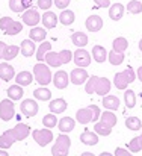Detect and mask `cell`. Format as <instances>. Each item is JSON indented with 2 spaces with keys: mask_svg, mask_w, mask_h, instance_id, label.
<instances>
[{
  "mask_svg": "<svg viewBox=\"0 0 142 156\" xmlns=\"http://www.w3.org/2000/svg\"><path fill=\"white\" fill-rule=\"evenodd\" d=\"M53 85L57 88V90H65L70 83V77H68V73L64 71V70H59L53 74V79H51Z\"/></svg>",
  "mask_w": 142,
  "mask_h": 156,
  "instance_id": "2e32d148",
  "label": "cell"
},
{
  "mask_svg": "<svg viewBox=\"0 0 142 156\" xmlns=\"http://www.w3.org/2000/svg\"><path fill=\"white\" fill-rule=\"evenodd\" d=\"M8 99H11L12 102H15V100H21L23 99V94H24V91H23V87H20V85H11L9 88H8Z\"/></svg>",
  "mask_w": 142,
  "mask_h": 156,
  "instance_id": "f546056e",
  "label": "cell"
},
{
  "mask_svg": "<svg viewBox=\"0 0 142 156\" xmlns=\"http://www.w3.org/2000/svg\"><path fill=\"white\" fill-rule=\"evenodd\" d=\"M46 37H47V30H46L44 27L35 26V27H32V29L29 30V38H30L33 43H43V41L46 40Z\"/></svg>",
  "mask_w": 142,
  "mask_h": 156,
  "instance_id": "7402d4cb",
  "label": "cell"
},
{
  "mask_svg": "<svg viewBox=\"0 0 142 156\" xmlns=\"http://www.w3.org/2000/svg\"><path fill=\"white\" fill-rule=\"evenodd\" d=\"M15 77V70L11 64L8 62H2L0 64V79L5 80V82H9Z\"/></svg>",
  "mask_w": 142,
  "mask_h": 156,
  "instance_id": "d6986e66",
  "label": "cell"
},
{
  "mask_svg": "<svg viewBox=\"0 0 142 156\" xmlns=\"http://www.w3.org/2000/svg\"><path fill=\"white\" fill-rule=\"evenodd\" d=\"M88 79H89V74H88V71H86L85 68L77 67V68L71 70V73H70V82H71V83H74V85L86 83V80H88Z\"/></svg>",
  "mask_w": 142,
  "mask_h": 156,
  "instance_id": "9a60e30c",
  "label": "cell"
},
{
  "mask_svg": "<svg viewBox=\"0 0 142 156\" xmlns=\"http://www.w3.org/2000/svg\"><path fill=\"white\" fill-rule=\"evenodd\" d=\"M71 147V140L67 133H61L56 138V143L51 147V155L53 156H68Z\"/></svg>",
  "mask_w": 142,
  "mask_h": 156,
  "instance_id": "ba28073f",
  "label": "cell"
},
{
  "mask_svg": "<svg viewBox=\"0 0 142 156\" xmlns=\"http://www.w3.org/2000/svg\"><path fill=\"white\" fill-rule=\"evenodd\" d=\"M29 135H30V126L29 124H24V123H18L15 127L8 129V130H5L0 135V149L8 150L14 143L23 141Z\"/></svg>",
  "mask_w": 142,
  "mask_h": 156,
  "instance_id": "6da1fadb",
  "label": "cell"
},
{
  "mask_svg": "<svg viewBox=\"0 0 142 156\" xmlns=\"http://www.w3.org/2000/svg\"><path fill=\"white\" fill-rule=\"evenodd\" d=\"M74 127H76V120L71 118V117H62V118L57 121V129H59L62 133H68V132H71Z\"/></svg>",
  "mask_w": 142,
  "mask_h": 156,
  "instance_id": "ffe728a7",
  "label": "cell"
},
{
  "mask_svg": "<svg viewBox=\"0 0 142 156\" xmlns=\"http://www.w3.org/2000/svg\"><path fill=\"white\" fill-rule=\"evenodd\" d=\"M92 59L98 64H103L107 59V50L103 46H94L92 47Z\"/></svg>",
  "mask_w": 142,
  "mask_h": 156,
  "instance_id": "1f68e13d",
  "label": "cell"
},
{
  "mask_svg": "<svg viewBox=\"0 0 142 156\" xmlns=\"http://www.w3.org/2000/svg\"><path fill=\"white\" fill-rule=\"evenodd\" d=\"M139 50H141V53H142V40L139 41Z\"/></svg>",
  "mask_w": 142,
  "mask_h": 156,
  "instance_id": "f5cc1de1",
  "label": "cell"
},
{
  "mask_svg": "<svg viewBox=\"0 0 142 156\" xmlns=\"http://www.w3.org/2000/svg\"><path fill=\"white\" fill-rule=\"evenodd\" d=\"M98 156H113L112 153H107V152H103V153H100Z\"/></svg>",
  "mask_w": 142,
  "mask_h": 156,
  "instance_id": "f907efd6",
  "label": "cell"
},
{
  "mask_svg": "<svg viewBox=\"0 0 142 156\" xmlns=\"http://www.w3.org/2000/svg\"><path fill=\"white\" fill-rule=\"evenodd\" d=\"M57 117L54 115V114H47V115H44V118H43V124H44V127H47V129H51V127H56V124H57Z\"/></svg>",
  "mask_w": 142,
  "mask_h": 156,
  "instance_id": "ab89813d",
  "label": "cell"
},
{
  "mask_svg": "<svg viewBox=\"0 0 142 156\" xmlns=\"http://www.w3.org/2000/svg\"><path fill=\"white\" fill-rule=\"evenodd\" d=\"M67 106H68V105L65 102V99H62V97L53 99V100L48 103V108H50V112H51V114H62V112H65Z\"/></svg>",
  "mask_w": 142,
  "mask_h": 156,
  "instance_id": "603a6c76",
  "label": "cell"
},
{
  "mask_svg": "<svg viewBox=\"0 0 142 156\" xmlns=\"http://www.w3.org/2000/svg\"><path fill=\"white\" fill-rule=\"evenodd\" d=\"M116 124V115L112 111H104L100 115V120L95 123L94 126V132L97 135L101 136H107L112 132V127Z\"/></svg>",
  "mask_w": 142,
  "mask_h": 156,
  "instance_id": "3957f363",
  "label": "cell"
},
{
  "mask_svg": "<svg viewBox=\"0 0 142 156\" xmlns=\"http://www.w3.org/2000/svg\"><path fill=\"white\" fill-rule=\"evenodd\" d=\"M20 52L23 56L26 58H30L32 55H35L36 52V47H35V43L29 38V40H23L21 41V46H20Z\"/></svg>",
  "mask_w": 142,
  "mask_h": 156,
  "instance_id": "cb8c5ba5",
  "label": "cell"
},
{
  "mask_svg": "<svg viewBox=\"0 0 142 156\" xmlns=\"http://www.w3.org/2000/svg\"><path fill=\"white\" fill-rule=\"evenodd\" d=\"M126 126L130 130H141L142 123L138 117H129V118H126Z\"/></svg>",
  "mask_w": 142,
  "mask_h": 156,
  "instance_id": "60d3db41",
  "label": "cell"
},
{
  "mask_svg": "<svg viewBox=\"0 0 142 156\" xmlns=\"http://www.w3.org/2000/svg\"><path fill=\"white\" fill-rule=\"evenodd\" d=\"M0 156H8V152H5L3 149H0Z\"/></svg>",
  "mask_w": 142,
  "mask_h": 156,
  "instance_id": "816d5d0a",
  "label": "cell"
},
{
  "mask_svg": "<svg viewBox=\"0 0 142 156\" xmlns=\"http://www.w3.org/2000/svg\"><path fill=\"white\" fill-rule=\"evenodd\" d=\"M73 61L77 67L85 68L91 64V53L86 52L85 49H77L76 52L73 53Z\"/></svg>",
  "mask_w": 142,
  "mask_h": 156,
  "instance_id": "5bb4252c",
  "label": "cell"
},
{
  "mask_svg": "<svg viewBox=\"0 0 142 156\" xmlns=\"http://www.w3.org/2000/svg\"><path fill=\"white\" fill-rule=\"evenodd\" d=\"M71 43L77 47V49H83L88 44V35L85 32H74L71 35Z\"/></svg>",
  "mask_w": 142,
  "mask_h": 156,
  "instance_id": "4316f807",
  "label": "cell"
},
{
  "mask_svg": "<svg viewBox=\"0 0 142 156\" xmlns=\"http://www.w3.org/2000/svg\"><path fill=\"white\" fill-rule=\"evenodd\" d=\"M85 26H86V29L89 30V32H98V30H101V27H103V20H101V17L100 15H89L88 18H86V21H85Z\"/></svg>",
  "mask_w": 142,
  "mask_h": 156,
  "instance_id": "ac0fdd59",
  "label": "cell"
},
{
  "mask_svg": "<svg viewBox=\"0 0 142 156\" xmlns=\"http://www.w3.org/2000/svg\"><path fill=\"white\" fill-rule=\"evenodd\" d=\"M139 140H141V146H142V133H141V136H139Z\"/></svg>",
  "mask_w": 142,
  "mask_h": 156,
  "instance_id": "db71d44e",
  "label": "cell"
},
{
  "mask_svg": "<svg viewBox=\"0 0 142 156\" xmlns=\"http://www.w3.org/2000/svg\"><path fill=\"white\" fill-rule=\"evenodd\" d=\"M33 97L36 100H41V102H47L51 99V91L46 88V87H41V88H36L33 91Z\"/></svg>",
  "mask_w": 142,
  "mask_h": 156,
  "instance_id": "836d02e7",
  "label": "cell"
},
{
  "mask_svg": "<svg viewBox=\"0 0 142 156\" xmlns=\"http://www.w3.org/2000/svg\"><path fill=\"white\" fill-rule=\"evenodd\" d=\"M142 146H141V140H139V136H136V138H133L130 143H129V150L132 152V153H136V152H141Z\"/></svg>",
  "mask_w": 142,
  "mask_h": 156,
  "instance_id": "b9f144b4",
  "label": "cell"
},
{
  "mask_svg": "<svg viewBox=\"0 0 142 156\" xmlns=\"http://www.w3.org/2000/svg\"><path fill=\"white\" fill-rule=\"evenodd\" d=\"M57 18H59V21H61L64 26H71V24L74 23V20H76V15H74V12H73L71 9H64V11L57 15Z\"/></svg>",
  "mask_w": 142,
  "mask_h": 156,
  "instance_id": "4dcf8cb0",
  "label": "cell"
},
{
  "mask_svg": "<svg viewBox=\"0 0 142 156\" xmlns=\"http://www.w3.org/2000/svg\"><path fill=\"white\" fill-rule=\"evenodd\" d=\"M141 2H142V0H141Z\"/></svg>",
  "mask_w": 142,
  "mask_h": 156,
  "instance_id": "11a10c76",
  "label": "cell"
},
{
  "mask_svg": "<svg viewBox=\"0 0 142 156\" xmlns=\"http://www.w3.org/2000/svg\"><path fill=\"white\" fill-rule=\"evenodd\" d=\"M80 156H95V155H94V153H91V152H83Z\"/></svg>",
  "mask_w": 142,
  "mask_h": 156,
  "instance_id": "681fc988",
  "label": "cell"
},
{
  "mask_svg": "<svg viewBox=\"0 0 142 156\" xmlns=\"http://www.w3.org/2000/svg\"><path fill=\"white\" fill-rule=\"evenodd\" d=\"M94 3L97 5V8H107V6H110V0H94Z\"/></svg>",
  "mask_w": 142,
  "mask_h": 156,
  "instance_id": "bcb514c9",
  "label": "cell"
},
{
  "mask_svg": "<svg viewBox=\"0 0 142 156\" xmlns=\"http://www.w3.org/2000/svg\"><path fill=\"white\" fill-rule=\"evenodd\" d=\"M32 136H33L35 143L38 146H41V147H46V146H48L53 141V132L50 129H47V127L46 129H35V130H32Z\"/></svg>",
  "mask_w": 142,
  "mask_h": 156,
  "instance_id": "30bf717a",
  "label": "cell"
},
{
  "mask_svg": "<svg viewBox=\"0 0 142 156\" xmlns=\"http://www.w3.org/2000/svg\"><path fill=\"white\" fill-rule=\"evenodd\" d=\"M124 102H126V106H127L129 109H133L135 105H136L135 91H132V90H124Z\"/></svg>",
  "mask_w": 142,
  "mask_h": 156,
  "instance_id": "8d00e7d4",
  "label": "cell"
},
{
  "mask_svg": "<svg viewBox=\"0 0 142 156\" xmlns=\"http://www.w3.org/2000/svg\"><path fill=\"white\" fill-rule=\"evenodd\" d=\"M107 59L112 65H119L124 62V53H116V52H109L107 53Z\"/></svg>",
  "mask_w": 142,
  "mask_h": 156,
  "instance_id": "74e56055",
  "label": "cell"
},
{
  "mask_svg": "<svg viewBox=\"0 0 142 156\" xmlns=\"http://www.w3.org/2000/svg\"><path fill=\"white\" fill-rule=\"evenodd\" d=\"M18 53H20V47H18V46H8V44H6V47H5V50H3L2 59H5L6 62H8V61H12Z\"/></svg>",
  "mask_w": 142,
  "mask_h": 156,
  "instance_id": "e575fe53",
  "label": "cell"
},
{
  "mask_svg": "<svg viewBox=\"0 0 142 156\" xmlns=\"http://www.w3.org/2000/svg\"><path fill=\"white\" fill-rule=\"evenodd\" d=\"M127 11L130 14H141L142 12V2L141 0H130L127 3Z\"/></svg>",
  "mask_w": 142,
  "mask_h": 156,
  "instance_id": "f35d334b",
  "label": "cell"
},
{
  "mask_svg": "<svg viewBox=\"0 0 142 156\" xmlns=\"http://www.w3.org/2000/svg\"><path fill=\"white\" fill-rule=\"evenodd\" d=\"M5 47H6V44H5L3 41H0V59H2V56H3V50H5Z\"/></svg>",
  "mask_w": 142,
  "mask_h": 156,
  "instance_id": "7dc6e473",
  "label": "cell"
},
{
  "mask_svg": "<svg viewBox=\"0 0 142 156\" xmlns=\"http://www.w3.org/2000/svg\"><path fill=\"white\" fill-rule=\"evenodd\" d=\"M70 2L71 0H53V3L56 5V8H59V9H67V6L70 5Z\"/></svg>",
  "mask_w": 142,
  "mask_h": 156,
  "instance_id": "ee69618b",
  "label": "cell"
},
{
  "mask_svg": "<svg viewBox=\"0 0 142 156\" xmlns=\"http://www.w3.org/2000/svg\"><path fill=\"white\" fill-rule=\"evenodd\" d=\"M33 79L41 85V87H47L48 83L51 82L53 76L50 71V67L44 62H38L33 65Z\"/></svg>",
  "mask_w": 142,
  "mask_h": 156,
  "instance_id": "52a82bcc",
  "label": "cell"
},
{
  "mask_svg": "<svg viewBox=\"0 0 142 156\" xmlns=\"http://www.w3.org/2000/svg\"><path fill=\"white\" fill-rule=\"evenodd\" d=\"M73 59V52L70 50H61V52H47L44 62L47 64L48 67H61L68 64Z\"/></svg>",
  "mask_w": 142,
  "mask_h": 156,
  "instance_id": "5b68a950",
  "label": "cell"
},
{
  "mask_svg": "<svg viewBox=\"0 0 142 156\" xmlns=\"http://www.w3.org/2000/svg\"><path fill=\"white\" fill-rule=\"evenodd\" d=\"M127 47H129V41H127L124 37H118V38H115L113 43H112V50L116 53H124L127 50Z\"/></svg>",
  "mask_w": 142,
  "mask_h": 156,
  "instance_id": "d6a6232c",
  "label": "cell"
},
{
  "mask_svg": "<svg viewBox=\"0 0 142 156\" xmlns=\"http://www.w3.org/2000/svg\"><path fill=\"white\" fill-rule=\"evenodd\" d=\"M85 91H86L88 94L95 93V94L104 97V96H107L109 91H110V82H109V79H106V77L91 76V77L86 80V83H85Z\"/></svg>",
  "mask_w": 142,
  "mask_h": 156,
  "instance_id": "7a4b0ae2",
  "label": "cell"
},
{
  "mask_svg": "<svg viewBox=\"0 0 142 156\" xmlns=\"http://www.w3.org/2000/svg\"><path fill=\"white\" fill-rule=\"evenodd\" d=\"M41 21H43V24H44V29H53V27H56L59 18H57V15H56L54 12L46 11V12L43 14V17H41Z\"/></svg>",
  "mask_w": 142,
  "mask_h": 156,
  "instance_id": "44dd1931",
  "label": "cell"
},
{
  "mask_svg": "<svg viewBox=\"0 0 142 156\" xmlns=\"http://www.w3.org/2000/svg\"><path fill=\"white\" fill-rule=\"evenodd\" d=\"M135 79H136L135 70H133L132 67H127L124 71H119V73L115 74V77H113V85H115L118 90L124 91V90H127L129 83H132Z\"/></svg>",
  "mask_w": 142,
  "mask_h": 156,
  "instance_id": "8992f818",
  "label": "cell"
},
{
  "mask_svg": "<svg viewBox=\"0 0 142 156\" xmlns=\"http://www.w3.org/2000/svg\"><path fill=\"white\" fill-rule=\"evenodd\" d=\"M103 106L107 109V111H116L119 108V99L116 96H112V94H107L103 97Z\"/></svg>",
  "mask_w": 142,
  "mask_h": 156,
  "instance_id": "83f0119b",
  "label": "cell"
},
{
  "mask_svg": "<svg viewBox=\"0 0 142 156\" xmlns=\"http://www.w3.org/2000/svg\"><path fill=\"white\" fill-rule=\"evenodd\" d=\"M21 20H23V24L30 26V27H35V26L41 21V15H40L38 9H35V8H29V9H26V11L23 12Z\"/></svg>",
  "mask_w": 142,
  "mask_h": 156,
  "instance_id": "7c38bea8",
  "label": "cell"
},
{
  "mask_svg": "<svg viewBox=\"0 0 142 156\" xmlns=\"http://www.w3.org/2000/svg\"><path fill=\"white\" fill-rule=\"evenodd\" d=\"M36 6L43 11H48L51 6H53V0H38L36 2Z\"/></svg>",
  "mask_w": 142,
  "mask_h": 156,
  "instance_id": "7bdbcfd3",
  "label": "cell"
},
{
  "mask_svg": "<svg viewBox=\"0 0 142 156\" xmlns=\"http://www.w3.org/2000/svg\"><path fill=\"white\" fill-rule=\"evenodd\" d=\"M124 15V5L121 3H113L109 6V17L113 20V21H119Z\"/></svg>",
  "mask_w": 142,
  "mask_h": 156,
  "instance_id": "d4e9b609",
  "label": "cell"
},
{
  "mask_svg": "<svg viewBox=\"0 0 142 156\" xmlns=\"http://www.w3.org/2000/svg\"><path fill=\"white\" fill-rule=\"evenodd\" d=\"M0 30L5 34V35H18L21 30H23V23L20 21H15L12 20L11 17H2L0 18Z\"/></svg>",
  "mask_w": 142,
  "mask_h": 156,
  "instance_id": "9c48e42d",
  "label": "cell"
},
{
  "mask_svg": "<svg viewBox=\"0 0 142 156\" xmlns=\"http://www.w3.org/2000/svg\"><path fill=\"white\" fill-rule=\"evenodd\" d=\"M136 76H138V79H139V80L142 82V65L139 67V68H138V71H136Z\"/></svg>",
  "mask_w": 142,
  "mask_h": 156,
  "instance_id": "c3c4849f",
  "label": "cell"
},
{
  "mask_svg": "<svg viewBox=\"0 0 142 156\" xmlns=\"http://www.w3.org/2000/svg\"><path fill=\"white\" fill-rule=\"evenodd\" d=\"M15 115V105L11 99H3L0 102V118L3 121L12 120Z\"/></svg>",
  "mask_w": 142,
  "mask_h": 156,
  "instance_id": "8fae6325",
  "label": "cell"
},
{
  "mask_svg": "<svg viewBox=\"0 0 142 156\" xmlns=\"http://www.w3.org/2000/svg\"><path fill=\"white\" fill-rule=\"evenodd\" d=\"M80 141L85 146H95V144H98V135L92 130H85L80 135Z\"/></svg>",
  "mask_w": 142,
  "mask_h": 156,
  "instance_id": "f1b7e54d",
  "label": "cell"
},
{
  "mask_svg": "<svg viewBox=\"0 0 142 156\" xmlns=\"http://www.w3.org/2000/svg\"><path fill=\"white\" fill-rule=\"evenodd\" d=\"M51 50V43H48V41H43L41 43V46L38 47V50H36V59H38V62H43L44 61V58H46V55H47V52H50Z\"/></svg>",
  "mask_w": 142,
  "mask_h": 156,
  "instance_id": "d590c367",
  "label": "cell"
},
{
  "mask_svg": "<svg viewBox=\"0 0 142 156\" xmlns=\"http://www.w3.org/2000/svg\"><path fill=\"white\" fill-rule=\"evenodd\" d=\"M32 80H33V74L30 71L24 70V71H20L18 74H15V83L20 87H27L32 83Z\"/></svg>",
  "mask_w": 142,
  "mask_h": 156,
  "instance_id": "484cf974",
  "label": "cell"
},
{
  "mask_svg": "<svg viewBox=\"0 0 142 156\" xmlns=\"http://www.w3.org/2000/svg\"><path fill=\"white\" fill-rule=\"evenodd\" d=\"M33 0H9V9L12 12H24L26 9H29L32 6Z\"/></svg>",
  "mask_w": 142,
  "mask_h": 156,
  "instance_id": "e0dca14e",
  "label": "cell"
},
{
  "mask_svg": "<svg viewBox=\"0 0 142 156\" xmlns=\"http://www.w3.org/2000/svg\"><path fill=\"white\" fill-rule=\"evenodd\" d=\"M113 156H133V153H132V152H127V150L123 149V147H116Z\"/></svg>",
  "mask_w": 142,
  "mask_h": 156,
  "instance_id": "f6af8a7d",
  "label": "cell"
},
{
  "mask_svg": "<svg viewBox=\"0 0 142 156\" xmlns=\"http://www.w3.org/2000/svg\"><path fill=\"white\" fill-rule=\"evenodd\" d=\"M100 115H101L100 108L97 105H89L76 112V121H79L80 124H89L91 121L97 123L100 120Z\"/></svg>",
  "mask_w": 142,
  "mask_h": 156,
  "instance_id": "277c9868",
  "label": "cell"
},
{
  "mask_svg": "<svg viewBox=\"0 0 142 156\" xmlns=\"http://www.w3.org/2000/svg\"><path fill=\"white\" fill-rule=\"evenodd\" d=\"M20 111L24 117H35L40 111V106L36 103V100L33 99H26L20 103Z\"/></svg>",
  "mask_w": 142,
  "mask_h": 156,
  "instance_id": "4fadbf2b",
  "label": "cell"
}]
</instances>
